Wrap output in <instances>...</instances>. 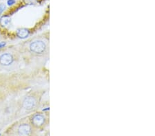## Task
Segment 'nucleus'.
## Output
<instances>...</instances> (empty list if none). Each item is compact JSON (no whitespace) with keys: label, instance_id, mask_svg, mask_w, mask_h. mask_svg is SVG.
Returning a JSON list of instances; mask_svg holds the SVG:
<instances>
[{"label":"nucleus","instance_id":"obj_1","mask_svg":"<svg viewBox=\"0 0 155 136\" xmlns=\"http://www.w3.org/2000/svg\"><path fill=\"white\" fill-rule=\"evenodd\" d=\"M46 46L44 41L41 40H35L32 41L29 44V50L32 53L36 54H41L44 52L46 49Z\"/></svg>","mask_w":155,"mask_h":136},{"label":"nucleus","instance_id":"obj_2","mask_svg":"<svg viewBox=\"0 0 155 136\" xmlns=\"http://www.w3.org/2000/svg\"><path fill=\"white\" fill-rule=\"evenodd\" d=\"M15 61L13 54L10 52L0 53V66L8 67Z\"/></svg>","mask_w":155,"mask_h":136},{"label":"nucleus","instance_id":"obj_3","mask_svg":"<svg viewBox=\"0 0 155 136\" xmlns=\"http://www.w3.org/2000/svg\"><path fill=\"white\" fill-rule=\"evenodd\" d=\"M37 105V100L35 97L32 96H27L24 99L21 107L26 111H32L35 108Z\"/></svg>","mask_w":155,"mask_h":136},{"label":"nucleus","instance_id":"obj_4","mask_svg":"<svg viewBox=\"0 0 155 136\" xmlns=\"http://www.w3.org/2000/svg\"><path fill=\"white\" fill-rule=\"evenodd\" d=\"M17 133L19 135H30L32 133V127L28 123H22L17 128Z\"/></svg>","mask_w":155,"mask_h":136},{"label":"nucleus","instance_id":"obj_5","mask_svg":"<svg viewBox=\"0 0 155 136\" xmlns=\"http://www.w3.org/2000/svg\"><path fill=\"white\" fill-rule=\"evenodd\" d=\"M45 121V118L41 114L37 113L34 115L31 118L32 125L35 127H40L44 125Z\"/></svg>","mask_w":155,"mask_h":136},{"label":"nucleus","instance_id":"obj_6","mask_svg":"<svg viewBox=\"0 0 155 136\" xmlns=\"http://www.w3.org/2000/svg\"><path fill=\"white\" fill-rule=\"evenodd\" d=\"M29 34L30 31L26 28H19L17 30V35L20 39H26Z\"/></svg>","mask_w":155,"mask_h":136},{"label":"nucleus","instance_id":"obj_7","mask_svg":"<svg viewBox=\"0 0 155 136\" xmlns=\"http://www.w3.org/2000/svg\"><path fill=\"white\" fill-rule=\"evenodd\" d=\"M11 22V18L9 17L4 16L0 19V24L2 26H7Z\"/></svg>","mask_w":155,"mask_h":136},{"label":"nucleus","instance_id":"obj_8","mask_svg":"<svg viewBox=\"0 0 155 136\" xmlns=\"http://www.w3.org/2000/svg\"><path fill=\"white\" fill-rule=\"evenodd\" d=\"M15 3V0H8V6H11V5L14 4Z\"/></svg>","mask_w":155,"mask_h":136},{"label":"nucleus","instance_id":"obj_9","mask_svg":"<svg viewBox=\"0 0 155 136\" xmlns=\"http://www.w3.org/2000/svg\"><path fill=\"white\" fill-rule=\"evenodd\" d=\"M6 42H0V49L3 48L4 47L6 46Z\"/></svg>","mask_w":155,"mask_h":136},{"label":"nucleus","instance_id":"obj_10","mask_svg":"<svg viewBox=\"0 0 155 136\" xmlns=\"http://www.w3.org/2000/svg\"><path fill=\"white\" fill-rule=\"evenodd\" d=\"M5 8H6V7H5V6H4L3 4H2L1 6H0V13H2V12H3V11L5 9Z\"/></svg>","mask_w":155,"mask_h":136}]
</instances>
